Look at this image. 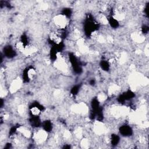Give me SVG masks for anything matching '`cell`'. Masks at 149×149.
Returning <instances> with one entry per match:
<instances>
[{
	"instance_id": "1",
	"label": "cell",
	"mask_w": 149,
	"mask_h": 149,
	"mask_svg": "<svg viewBox=\"0 0 149 149\" xmlns=\"http://www.w3.org/2000/svg\"><path fill=\"white\" fill-rule=\"evenodd\" d=\"M119 132L123 136L128 137L132 135L133 131L130 126L125 125L121 126L119 128Z\"/></svg>"
},
{
	"instance_id": "2",
	"label": "cell",
	"mask_w": 149,
	"mask_h": 149,
	"mask_svg": "<svg viewBox=\"0 0 149 149\" xmlns=\"http://www.w3.org/2000/svg\"><path fill=\"white\" fill-rule=\"evenodd\" d=\"M4 54L8 58H12L15 57L16 51L14 50L13 48L10 46H8L4 47Z\"/></svg>"
},
{
	"instance_id": "3",
	"label": "cell",
	"mask_w": 149,
	"mask_h": 149,
	"mask_svg": "<svg viewBox=\"0 0 149 149\" xmlns=\"http://www.w3.org/2000/svg\"><path fill=\"white\" fill-rule=\"evenodd\" d=\"M42 126L44 129V131L47 132H51L52 129V123L50 121H46L43 124Z\"/></svg>"
},
{
	"instance_id": "4",
	"label": "cell",
	"mask_w": 149,
	"mask_h": 149,
	"mask_svg": "<svg viewBox=\"0 0 149 149\" xmlns=\"http://www.w3.org/2000/svg\"><path fill=\"white\" fill-rule=\"evenodd\" d=\"M108 22H109V24L110 25V26L112 28H114V29H116V28H117L119 26L118 21L117 19L112 17V16L109 18Z\"/></svg>"
},
{
	"instance_id": "5",
	"label": "cell",
	"mask_w": 149,
	"mask_h": 149,
	"mask_svg": "<svg viewBox=\"0 0 149 149\" xmlns=\"http://www.w3.org/2000/svg\"><path fill=\"white\" fill-rule=\"evenodd\" d=\"M100 66L101 67L103 71H108L109 70V68H110V65H109V64L108 61H102L101 63L100 64Z\"/></svg>"
},
{
	"instance_id": "6",
	"label": "cell",
	"mask_w": 149,
	"mask_h": 149,
	"mask_svg": "<svg viewBox=\"0 0 149 149\" xmlns=\"http://www.w3.org/2000/svg\"><path fill=\"white\" fill-rule=\"evenodd\" d=\"M120 141V138L117 135V134H113L111 135V145L113 146H117L118 144Z\"/></svg>"
},
{
	"instance_id": "7",
	"label": "cell",
	"mask_w": 149,
	"mask_h": 149,
	"mask_svg": "<svg viewBox=\"0 0 149 149\" xmlns=\"http://www.w3.org/2000/svg\"><path fill=\"white\" fill-rule=\"evenodd\" d=\"M71 15H72V11L70 8H64V9L63 10V14H62V15H63L65 18L70 17Z\"/></svg>"
},
{
	"instance_id": "8",
	"label": "cell",
	"mask_w": 149,
	"mask_h": 149,
	"mask_svg": "<svg viewBox=\"0 0 149 149\" xmlns=\"http://www.w3.org/2000/svg\"><path fill=\"white\" fill-rule=\"evenodd\" d=\"M79 89H80L79 86H78V85L74 86L71 90V93L74 95H77L78 94L79 92Z\"/></svg>"
},
{
	"instance_id": "9",
	"label": "cell",
	"mask_w": 149,
	"mask_h": 149,
	"mask_svg": "<svg viewBox=\"0 0 149 149\" xmlns=\"http://www.w3.org/2000/svg\"><path fill=\"white\" fill-rule=\"evenodd\" d=\"M142 32L143 33V34H146L148 32V27L146 25H144L142 27Z\"/></svg>"
}]
</instances>
